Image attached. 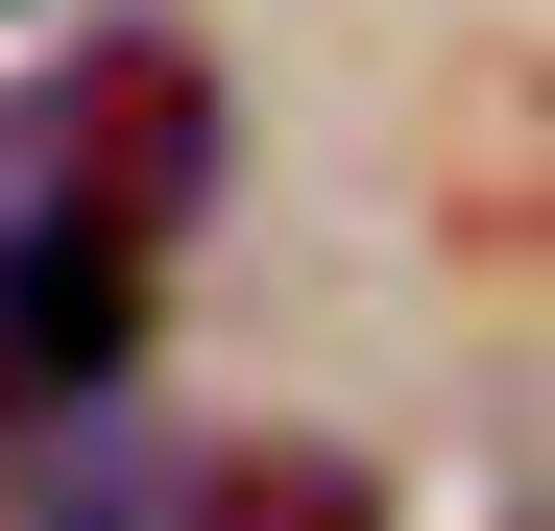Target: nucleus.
Wrapping results in <instances>:
<instances>
[{
  "instance_id": "obj_2",
  "label": "nucleus",
  "mask_w": 555,
  "mask_h": 531,
  "mask_svg": "<svg viewBox=\"0 0 555 531\" xmlns=\"http://www.w3.org/2000/svg\"><path fill=\"white\" fill-rule=\"evenodd\" d=\"M145 290H169V242H121V218H0V387H121L145 363Z\"/></svg>"
},
{
  "instance_id": "obj_1",
  "label": "nucleus",
  "mask_w": 555,
  "mask_h": 531,
  "mask_svg": "<svg viewBox=\"0 0 555 531\" xmlns=\"http://www.w3.org/2000/svg\"><path fill=\"white\" fill-rule=\"evenodd\" d=\"M194 169H218V98H194V73H49V98H0V218H121V242H169V218H194Z\"/></svg>"
},
{
  "instance_id": "obj_3",
  "label": "nucleus",
  "mask_w": 555,
  "mask_h": 531,
  "mask_svg": "<svg viewBox=\"0 0 555 531\" xmlns=\"http://www.w3.org/2000/svg\"><path fill=\"white\" fill-rule=\"evenodd\" d=\"M194 531H387V483H362V459H314V435H242V459L194 483Z\"/></svg>"
}]
</instances>
